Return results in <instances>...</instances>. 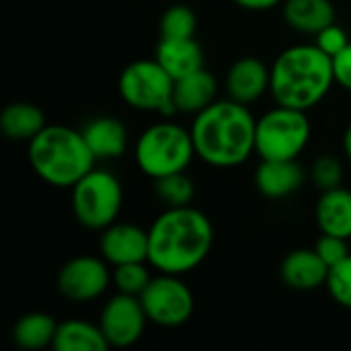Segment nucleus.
Here are the masks:
<instances>
[{
  "label": "nucleus",
  "mask_w": 351,
  "mask_h": 351,
  "mask_svg": "<svg viewBox=\"0 0 351 351\" xmlns=\"http://www.w3.org/2000/svg\"><path fill=\"white\" fill-rule=\"evenodd\" d=\"M212 247L214 224L193 206L167 208L148 228V263L158 274L185 276L206 261Z\"/></svg>",
  "instance_id": "f257e3e1"
},
{
  "label": "nucleus",
  "mask_w": 351,
  "mask_h": 351,
  "mask_svg": "<svg viewBox=\"0 0 351 351\" xmlns=\"http://www.w3.org/2000/svg\"><path fill=\"white\" fill-rule=\"evenodd\" d=\"M191 138L197 158L216 169L241 167L255 154L257 117L249 105L218 99L193 115Z\"/></svg>",
  "instance_id": "f03ea898"
},
{
  "label": "nucleus",
  "mask_w": 351,
  "mask_h": 351,
  "mask_svg": "<svg viewBox=\"0 0 351 351\" xmlns=\"http://www.w3.org/2000/svg\"><path fill=\"white\" fill-rule=\"evenodd\" d=\"M333 86V60L317 43L292 45L271 64L269 95L276 105L311 111L325 101Z\"/></svg>",
  "instance_id": "7ed1b4c3"
},
{
  "label": "nucleus",
  "mask_w": 351,
  "mask_h": 351,
  "mask_svg": "<svg viewBox=\"0 0 351 351\" xmlns=\"http://www.w3.org/2000/svg\"><path fill=\"white\" fill-rule=\"evenodd\" d=\"M27 156L35 175L51 187H72L97 162L82 130L62 123H47L27 142Z\"/></svg>",
  "instance_id": "20e7f679"
},
{
  "label": "nucleus",
  "mask_w": 351,
  "mask_h": 351,
  "mask_svg": "<svg viewBox=\"0 0 351 351\" xmlns=\"http://www.w3.org/2000/svg\"><path fill=\"white\" fill-rule=\"evenodd\" d=\"M195 156L197 154L191 130L171 121L169 117H165V121L148 125L138 136L134 146V158L138 169L152 181L187 171Z\"/></svg>",
  "instance_id": "39448f33"
},
{
  "label": "nucleus",
  "mask_w": 351,
  "mask_h": 351,
  "mask_svg": "<svg viewBox=\"0 0 351 351\" xmlns=\"http://www.w3.org/2000/svg\"><path fill=\"white\" fill-rule=\"evenodd\" d=\"M306 113L308 111L276 105L257 117L255 154L261 160H298L313 136Z\"/></svg>",
  "instance_id": "423d86ee"
},
{
  "label": "nucleus",
  "mask_w": 351,
  "mask_h": 351,
  "mask_svg": "<svg viewBox=\"0 0 351 351\" xmlns=\"http://www.w3.org/2000/svg\"><path fill=\"white\" fill-rule=\"evenodd\" d=\"M121 101L144 113H158L165 117L177 115L173 103L175 78L154 60H136L128 64L117 80Z\"/></svg>",
  "instance_id": "0eeeda50"
},
{
  "label": "nucleus",
  "mask_w": 351,
  "mask_h": 351,
  "mask_svg": "<svg viewBox=\"0 0 351 351\" xmlns=\"http://www.w3.org/2000/svg\"><path fill=\"white\" fill-rule=\"evenodd\" d=\"M72 214L88 230H103L117 222L123 208L121 181L107 169H90L72 187Z\"/></svg>",
  "instance_id": "6e6552de"
},
{
  "label": "nucleus",
  "mask_w": 351,
  "mask_h": 351,
  "mask_svg": "<svg viewBox=\"0 0 351 351\" xmlns=\"http://www.w3.org/2000/svg\"><path fill=\"white\" fill-rule=\"evenodd\" d=\"M140 300L148 315V321L165 329L185 325L195 311L191 288L183 282V276L175 274L152 276L150 284L140 294Z\"/></svg>",
  "instance_id": "1a4fd4ad"
},
{
  "label": "nucleus",
  "mask_w": 351,
  "mask_h": 351,
  "mask_svg": "<svg viewBox=\"0 0 351 351\" xmlns=\"http://www.w3.org/2000/svg\"><path fill=\"white\" fill-rule=\"evenodd\" d=\"M109 267L111 265L103 257H74L58 271V292L76 304L99 300L113 284V271Z\"/></svg>",
  "instance_id": "9d476101"
},
{
  "label": "nucleus",
  "mask_w": 351,
  "mask_h": 351,
  "mask_svg": "<svg viewBox=\"0 0 351 351\" xmlns=\"http://www.w3.org/2000/svg\"><path fill=\"white\" fill-rule=\"evenodd\" d=\"M148 315L140 296L117 292L111 296L99 317V327L105 333L109 348H130L138 343L146 331Z\"/></svg>",
  "instance_id": "9b49d317"
},
{
  "label": "nucleus",
  "mask_w": 351,
  "mask_h": 351,
  "mask_svg": "<svg viewBox=\"0 0 351 351\" xmlns=\"http://www.w3.org/2000/svg\"><path fill=\"white\" fill-rule=\"evenodd\" d=\"M99 253L111 267L148 261V230L130 222H113L101 230Z\"/></svg>",
  "instance_id": "f8f14e48"
},
{
  "label": "nucleus",
  "mask_w": 351,
  "mask_h": 351,
  "mask_svg": "<svg viewBox=\"0 0 351 351\" xmlns=\"http://www.w3.org/2000/svg\"><path fill=\"white\" fill-rule=\"evenodd\" d=\"M271 84V66L255 56L239 58L226 72L224 88L228 99L251 105L257 103L263 95L269 93Z\"/></svg>",
  "instance_id": "ddd939ff"
},
{
  "label": "nucleus",
  "mask_w": 351,
  "mask_h": 351,
  "mask_svg": "<svg viewBox=\"0 0 351 351\" xmlns=\"http://www.w3.org/2000/svg\"><path fill=\"white\" fill-rule=\"evenodd\" d=\"M329 265L321 259L317 249H294L290 251L282 265H280V278L282 282L296 292H313L327 284L329 278Z\"/></svg>",
  "instance_id": "4468645a"
},
{
  "label": "nucleus",
  "mask_w": 351,
  "mask_h": 351,
  "mask_svg": "<svg viewBox=\"0 0 351 351\" xmlns=\"http://www.w3.org/2000/svg\"><path fill=\"white\" fill-rule=\"evenodd\" d=\"M304 169L298 160H261L255 169V187L267 199H284L304 185Z\"/></svg>",
  "instance_id": "2eb2a0df"
},
{
  "label": "nucleus",
  "mask_w": 351,
  "mask_h": 351,
  "mask_svg": "<svg viewBox=\"0 0 351 351\" xmlns=\"http://www.w3.org/2000/svg\"><path fill=\"white\" fill-rule=\"evenodd\" d=\"M82 136L97 160L121 158L128 152V128L113 115H99L88 119L82 128Z\"/></svg>",
  "instance_id": "dca6fc26"
},
{
  "label": "nucleus",
  "mask_w": 351,
  "mask_h": 351,
  "mask_svg": "<svg viewBox=\"0 0 351 351\" xmlns=\"http://www.w3.org/2000/svg\"><path fill=\"white\" fill-rule=\"evenodd\" d=\"M214 101H218V80L210 70H206V66L175 80L173 103L177 113L197 115Z\"/></svg>",
  "instance_id": "f3484780"
},
{
  "label": "nucleus",
  "mask_w": 351,
  "mask_h": 351,
  "mask_svg": "<svg viewBox=\"0 0 351 351\" xmlns=\"http://www.w3.org/2000/svg\"><path fill=\"white\" fill-rule=\"evenodd\" d=\"M154 58L175 80L204 68V49L195 37H160Z\"/></svg>",
  "instance_id": "a211bd4d"
},
{
  "label": "nucleus",
  "mask_w": 351,
  "mask_h": 351,
  "mask_svg": "<svg viewBox=\"0 0 351 351\" xmlns=\"http://www.w3.org/2000/svg\"><path fill=\"white\" fill-rule=\"evenodd\" d=\"M315 218L321 234L351 239V191L341 187L321 191L315 208Z\"/></svg>",
  "instance_id": "6ab92c4d"
},
{
  "label": "nucleus",
  "mask_w": 351,
  "mask_h": 351,
  "mask_svg": "<svg viewBox=\"0 0 351 351\" xmlns=\"http://www.w3.org/2000/svg\"><path fill=\"white\" fill-rule=\"evenodd\" d=\"M284 21L302 35H317L335 23V6L331 0H284Z\"/></svg>",
  "instance_id": "aec40b11"
},
{
  "label": "nucleus",
  "mask_w": 351,
  "mask_h": 351,
  "mask_svg": "<svg viewBox=\"0 0 351 351\" xmlns=\"http://www.w3.org/2000/svg\"><path fill=\"white\" fill-rule=\"evenodd\" d=\"M45 125L43 111L27 101L10 103L0 113V130L12 142H31Z\"/></svg>",
  "instance_id": "412c9836"
},
{
  "label": "nucleus",
  "mask_w": 351,
  "mask_h": 351,
  "mask_svg": "<svg viewBox=\"0 0 351 351\" xmlns=\"http://www.w3.org/2000/svg\"><path fill=\"white\" fill-rule=\"evenodd\" d=\"M56 351H107L109 341L101 331L99 323H86L80 319H70L58 323L53 346Z\"/></svg>",
  "instance_id": "4be33fe9"
},
{
  "label": "nucleus",
  "mask_w": 351,
  "mask_h": 351,
  "mask_svg": "<svg viewBox=\"0 0 351 351\" xmlns=\"http://www.w3.org/2000/svg\"><path fill=\"white\" fill-rule=\"evenodd\" d=\"M58 323L51 315L47 313H27L23 315L14 327H12V341L21 350L37 351L43 348H51L56 339Z\"/></svg>",
  "instance_id": "5701e85b"
},
{
  "label": "nucleus",
  "mask_w": 351,
  "mask_h": 351,
  "mask_svg": "<svg viewBox=\"0 0 351 351\" xmlns=\"http://www.w3.org/2000/svg\"><path fill=\"white\" fill-rule=\"evenodd\" d=\"M154 193L167 208H183V206H191L195 197V185L185 175V171H181L156 179Z\"/></svg>",
  "instance_id": "b1692460"
},
{
  "label": "nucleus",
  "mask_w": 351,
  "mask_h": 351,
  "mask_svg": "<svg viewBox=\"0 0 351 351\" xmlns=\"http://www.w3.org/2000/svg\"><path fill=\"white\" fill-rule=\"evenodd\" d=\"M160 37H195L197 14L187 4H173L160 16Z\"/></svg>",
  "instance_id": "393cba45"
},
{
  "label": "nucleus",
  "mask_w": 351,
  "mask_h": 351,
  "mask_svg": "<svg viewBox=\"0 0 351 351\" xmlns=\"http://www.w3.org/2000/svg\"><path fill=\"white\" fill-rule=\"evenodd\" d=\"M150 263L148 261H136V263H123L113 267V286L117 292L140 296L146 286L150 284Z\"/></svg>",
  "instance_id": "a878e982"
},
{
  "label": "nucleus",
  "mask_w": 351,
  "mask_h": 351,
  "mask_svg": "<svg viewBox=\"0 0 351 351\" xmlns=\"http://www.w3.org/2000/svg\"><path fill=\"white\" fill-rule=\"evenodd\" d=\"M311 177H313V183L321 191H329V189L341 187L343 185V165L333 154H321L313 162Z\"/></svg>",
  "instance_id": "bb28decb"
},
{
  "label": "nucleus",
  "mask_w": 351,
  "mask_h": 351,
  "mask_svg": "<svg viewBox=\"0 0 351 351\" xmlns=\"http://www.w3.org/2000/svg\"><path fill=\"white\" fill-rule=\"evenodd\" d=\"M325 288L339 306L351 311V253L329 269Z\"/></svg>",
  "instance_id": "cd10ccee"
},
{
  "label": "nucleus",
  "mask_w": 351,
  "mask_h": 351,
  "mask_svg": "<svg viewBox=\"0 0 351 351\" xmlns=\"http://www.w3.org/2000/svg\"><path fill=\"white\" fill-rule=\"evenodd\" d=\"M315 249H317V253L321 255V259H323L329 267L337 265L339 261H343V259L350 255L348 239L333 237V234H321V239L317 241Z\"/></svg>",
  "instance_id": "c85d7f7f"
},
{
  "label": "nucleus",
  "mask_w": 351,
  "mask_h": 351,
  "mask_svg": "<svg viewBox=\"0 0 351 351\" xmlns=\"http://www.w3.org/2000/svg\"><path fill=\"white\" fill-rule=\"evenodd\" d=\"M315 43L317 47H321L327 56H337L348 43H350V37H348V31L343 27H339L337 23H331L329 27H325L323 31H319L315 35Z\"/></svg>",
  "instance_id": "c756f323"
},
{
  "label": "nucleus",
  "mask_w": 351,
  "mask_h": 351,
  "mask_svg": "<svg viewBox=\"0 0 351 351\" xmlns=\"http://www.w3.org/2000/svg\"><path fill=\"white\" fill-rule=\"evenodd\" d=\"M333 60V74H335V84L351 93V41L331 58Z\"/></svg>",
  "instance_id": "7c9ffc66"
},
{
  "label": "nucleus",
  "mask_w": 351,
  "mask_h": 351,
  "mask_svg": "<svg viewBox=\"0 0 351 351\" xmlns=\"http://www.w3.org/2000/svg\"><path fill=\"white\" fill-rule=\"evenodd\" d=\"M234 4H239L245 10H253V12H263V10H271L276 6H280L284 0H232Z\"/></svg>",
  "instance_id": "2f4dec72"
},
{
  "label": "nucleus",
  "mask_w": 351,
  "mask_h": 351,
  "mask_svg": "<svg viewBox=\"0 0 351 351\" xmlns=\"http://www.w3.org/2000/svg\"><path fill=\"white\" fill-rule=\"evenodd\" d=\"M341 146H343V154H346V158L351 162V123L348 125L346 134H343V142H341Z\"/></svg>",
  "instance_id": "473e14b6"
}]
</instances>
